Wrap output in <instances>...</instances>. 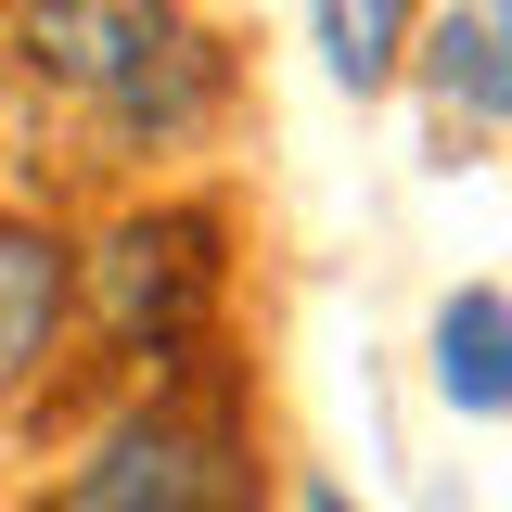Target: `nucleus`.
Listing matches in <instances>:
<instances>
[{
	"instance_id": "obj_4",
	"label": "nucleus",
	"mask_w": 512,
	"mask_h": 512,
	"mask_svg": "<svg viewBox=\"0 0 512 512\" xmlns=\"http://www.w3.org/2000/svg\"><path fill=\"white\" fill-rule=\"evenodd\" d=\"M410 90L448 128H512V0H448V13H423Z\"/></svg>"
},
{
	"instance_id": "obj_6",
	"label": "nucleus",
	"mask_w": 512,
	"mask_h": 512,
	"mask_svg": "<svg viewBox=\"0 0 512 512\" xmlns=\"http://www.w3.org/2000/svg\"><path fill=\"white\" fill-rule=\"evenodd\" d=\"M308 52L346 103H384L410 90V52H423V13L410 0H308Z\"/></svg>"
},
{
	"instance_id": "obj_2",
	"label": "nucleus",
	"mask_w": 512,
	"mask_h": 512,
	"mask_svg": "<svg viewBox=\"0 0 512 512\" xmlns=\"http://www.w3.org/2000/svg\"><path fill=\"white\" fill-rule=\"evenodd\" d=\"M231 320V205L218 192H116L77 231V346L90 384H154L218 359Z\"/></svg>"
},
{
	"instance_id": "obj_5",
	"label": "nucleus",
	"mask_w": 512,
	"mask_h": 512,
	"mask_svg": "<svg viewBox=\"0 0 512 512\" xmlns=\"http://www.w3.org/2000/svg\"><path fill=\"white\" fill-rule=\"evenodd\" d=\"M423 384L461 423H512V282H448L423 320Z\"/></svg>"
},
{
	"instance_id": "obj_3",
	"label": "nucleus",
	"mask_w": 512,
	"mask_h": 512,
	"mask_svg": "<svg viewBox=\"0 0 512 512\" xmlns=\"http://www.w3.org/2000/svg\"><path fill=\"white\" fill-rule=\"evenodd\" d=\"M77 372V218L0 192V423H39Z\"/></svg>"
},
{
	"instance_id": "obj_7",
	"label": "nucleus",
	"mask_w": 512,
	"mask_h": 512,
	"mask_svg": "<svg viewBox=\"0 0 512 512\" xmlns=\"http://www.w3.org/2000/svg\"><path fill=\"white\" fill-rule=\"evenodd\" d=\"M295 512H359V500H346V474H308V487H295Z\"/></svg>"
},
{
	"instance_id": "obj_1",
	"label": "nucleus",
	"mask_w": 512,
	"mask_h": 512,
	"mask_svg": "<svg viewBox=\"0 0 512 512\" xmlns=\"http://www.w3.org/2000/svg\"><path fill=\"white\" fill-rule=\"evenodd\" d=\"M13 512H269V436L218 359L90 384L64 448L13 487Z\"/></svg>"
}]
</instances>
